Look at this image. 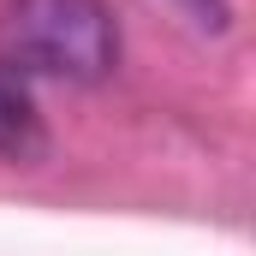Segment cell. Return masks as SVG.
<instances>
[{"label":"cell","mask_w":256,"mask_h":256,"mask_svg":"<svg viewBox=\"0 0 256 256\" xmlns=\"http://www.w3.org/2000/svg\"><path fill=\"white\" fill-rule=\"evenodd\" d=\"M48 155V131L30 102V84L0 66V161L6 167H36Z\"/></svg>","instance_id":"2"},{"label":"cell","mask_w":256,"mask_h":256,"mask_svg":"<svg viewBox=\"0 0 256 256\" xmlns=\"http://www.w3.org/2000/svg\"><path fill=\"white\" fill-rule=\"evenodd\" d=\"M173 6L191 18L196 30H226V18H232V12H226V0H173Z\"/></svg>","instance_id":"3"},{"label":"cell","mask_w":256,"mask_h":256,"mask_svg":"<svg viewBox=\"0 0 256 256\" xmlns=\"http://www.w3.org/2000/svg\"><path fill=\"white\" fill-rule=\"evenodd\" d=\"M0 66L18 78L102 84L120 66V24L102 0H6Z\"/></svg>","instance_id":"1"}]
</instances>
